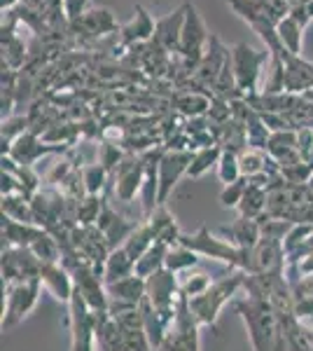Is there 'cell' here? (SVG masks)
Instances as JSON below:
<instances>
[{"mask_svg":"<svg viewBox=\"0 0 313 351\" xmlns=\"http://www.w3.org/2000/svg\"><path fill=\"white\" fill-rule=\"evenodd\" d=\"M234 307L246 324L253 351H286L278 314L269 302L246 295L243 300H236Z\"/></svg>","mask_w":313,"mask_h":351,"instance_id":"obj_1","label":"cell"},{"mask_svg":"<svg viewBox=\"0 0 313 351\" xmlns=\"http://www.w3.org/2000/svg\"><path fill=\"white\" fill-rule=\"evenodd\" d=\"M243 284H246V271L231 269V271H227L225 276L215 279L203 295L192 298L190 309H192V314H195L197 324L201 328L206 326L210 330H215L222 307H225L229 300H234L238 291H243Z\"/></svg>","mask_w":313,"mask_h":351,"instance_id":"obj_2","label":"cell"},{"mask_svg":"<svg viewBox=\"0 0 313 351\" xmlns=\"http://www.w3.org/2000/svg\"><path fill=\"white\" fill-rule=\"evenodd\" d=\"M178 243H185L187 248H192L195 253L203 258H213V260H220V263L229 265L231 269H241L250 274L253 269V258H250V251H241L236 248L234 243H229L225 237L215 234L210 232L206 225H201L195 234H180V241Z\"/></svg>","mask_w":313,"mask_h":351,"instance_id":"obj_3","label":"cell"},{"mask_svg":"<svg viewBox=\"0 0 313 351\" xmlns=\"http://www.w3.org/2000/svg\"><path fill=\"white\" fill-rule=\"evenodd\" d=\"M183 8H185V21H183V36H180L178 56H180V71H183L185 77L190 80V77L195 75L197 66L201 64L203 54H206L210 33L192 0H185Z\"/></svg>","mask_w":313,"mask_h":351,"instance_id":"obj_4","label":"cell"},{"mask_svg":"<svg viewBox=\"0 0 313 351\" xmlns=\"http://www.w3.org/2000/svg\"><path fill=\"white\" fill-rule=\"evenodd\" d=\"M271 52L269 49H253L248 43H236L231 47V68H234L236 89L241 99L260 94V75L262 68L269 64Z\"/></svg>","mask_w":313,"mask_h":351,"instance_id":"obj_5","label":"cell"},{"mask_svg":"<svg viewBox=\"0 0 313 351\" xmlns=\"http://www.w3.org/2000/svg\"><path fill=\"white\" fill-rule=\"evenodd\" d=\"M42 288L45 286L40 279H26L21 284H3V332L14 330L38 307Z\"/></svg>","mask_w":313,"mask_h":351,"instance_id":"obj_6","label":"cell"},{"mask_svg":"<svg viewBox=\"0 0 313 351\" xmlns=\"http://www.w3.org/2000/svg\"><path fill=\"white\" fill-rule=\"evenodd\" d=\"M147 300L152 302V307L159 311V316L164 319L166 328H171L175 319L180 302V279L175 271L162 269L155 276L147 279Z\"/></svg>","mask_w":313,"mask_h":351,"instance_id":"obj_7","label":"cell"},{"mask_svg":"<svg viewBox=\"0 0 313 351\" xmlns=\"http://www.w3.org/2000/svg\"><path fill=\"white\" fill-rule=\"evenodd\" d=\"M199 328L201 326L197 324L190 309V298L180 295L175 319L157 351H199Z\"/></svg>","mask_w":313,"mask_h":351,"instance_id":"obj_8","label":"cell"},{"mask_svg":"<svg viewBox=\"0 0 313 351\" xmlns=\"http://www.w3.org/2000/svg\"><path fill=\"white\" fill-rule=\"evenodd\" d=\"M68 328H71V351H96L94 311L77 291L68 302Z\"/></svg>","mask_w":313,"mask_h":351,"instance_id":"obj_9","label":"cell"},{"mask_svg":"<svg viewBox=\"0 0 313 351\" xmlns=\"http://www.w3.org/2000/svg\"><path fill=\"white\" fill-rule=\"evenodd\" d=\"M227 56H229V49L222 45V40L218 36H213V33H210L206 54H203L201 64L197 66L195 75L187 80V84H190L192 89H201V92L213 94V87H215V82H218L222 68H225Z\"/></svg>","mask_w":313,"mask_h":351,"instance_id":"obj_10","label":"cell"},{"mask_svg":"<svg viewBox=\"0 0 313 351\" xmlns=\"http://www.w3.org/2000/svg\"><path fill=\"white\" fill-rule=\"evenodd\" d=\"M115 176V195L119 202L129 204L143 192L145 183V160L143 155L136 152H127L124 160L119 162V167L112 171Z\"/></svg>","mask_w":313,"mask_h":351,"instance_id":"obj_11","label":"cell"},{"mask_svg":"<svg viewBox=\"0 0 313 351\" xmlns=\"http://www.w3.org/2000/svg\"><path fill=\"white\" fill-rule=\"evenodd\" d=\"M195 150H166L159 160V206H166L171 192L180 183V178L187 176V169L192 164Z\"/></svg>","mask_w":313,"mask_h":351,"instance_id":"obj_12","label":"cell"},{"mask_svg":"<svg viewBox=\"0 0 313 351\" xmlns=\"http://www.w3.org/2000/svg\"><path fill=\"white\" fill-rule=\"evenodd\" d=\"M42 260L33 256L31 248H3V284H21L26 279H40Z\"/></svg>","mask_w":313,"mask_h":351,"instance_id":"obj_13","label":"cell"},{"mask_svg":"<svg viewBox=\"0 0 313 351\" xmlns=\"http://www.w3.org/2000/svg\"><path fill=\"white\" fill-rule=\"evenodd\" d=\"M283 59V66H286V92L288 94H306L313 87V64L306 61L301 54H292L288 52L286 47L276 52Z\"/></svg>","mask_w":313,"mask_h":351,"instance_id":"obj_14","label":"cell"},{"mask_svg":"<svg viewBox=\"0 0 313 351\" xmlns=\"http://www.w3.org/2000/svg\"><path fill=\"white\" fill-rule=\"evenodd\" d=\"M68 31L71 33H82L84 38H103V36H119V31H122V26L115 21V16H112L110 10L105 8H92L84 16H79L77 21H73L71 26H68Z\"/></svg>","mask_w":313,"mask_h":351,"instance_id":"obj_15","label":"cell"},{"mask_svg":"<svg viewBox=\"0 0 313 351\" xmlns=\"http://www.w3.org/2000/svg\"><path fill=\"white\" fill-rule=\"evenodd\" d=\"M138 225L140 223H136V220H129V218L119 216L115 208L105 202V206H103V211H101V218H99V223H96V228H99L101 234L105 237L110 251H115V248L124 246V241L134 234V230L138 228Z\"/></svg>","mask_w":313,"mask_h":351,"instance_id":"obj_16","label":"cell"},{"mask_svg":"<svg viewBox=\"0 0 313 351\" xmlns=\"http://www.w3.org/2000/svg\"><path fill=\"white\" fill-rule=\"evenodd\" d=\"M250 258H253V269H250V274L286 271V248H283V241L262 237L258 241V246L250 251Z\"/></svg>","mask_w":313,"mask_h":351,"instance_id":"obj_17","label":"cell"},{"mask_svg":"<svg viewBox=\"0 0 313 351\" xmlns=\"http://www.w3.org/2000/svg\"><path fill=\"white\" fill-rule=\"evenodd\" d=\"M155 33H157V19H152L150 12H147L143 5H136V16L129 21V24L122 26L119 40H122L124 47L147 45V43L155 40Z\"/></svg>","mask_w":313,"mask_h":351,"instance_id":"obj_18","label":"cell"},{"mask_svg":"<svg viewBox=\"0 0 313 351\" xmlns=\"http://www.w3.org/2000/svg\"><path fill=\"white\" fill-rule=\"evenodd\" d=\"M110 304H124V307H140L147 298V281L138 274H131L127 279H119L115 284H105Z\"/></svg>","mask_w":313,"mask_h":351,"instance_id":"obj_19","label":"cell"},{"mask_svg":"<svg viewBox=\"0 0 313 351\" xmlns=\"http://www.w3.org/2000/svg\"><path fill=\"white\" fill-rule=\"evenodd\" d=\"M40 281H42L45 291H49L59 302H71L75 284H73V274L61 263H45L40 269Z\"/></svg>","mask_w":313,"mask_h":351,"instance_id":"obj_20","label":"cell"},{"mask_svg":"<svg viewBox=\"0 0 313 351\" xmlns=\"http://www.w3.org/2000/svg\"><path fill=\"white\" fill-rule=\"evenodd\" d=\"M56 150H61V148L45 143L42 136H38L36 132H26L24 136H19V138L14 141V145L10 148L8 155L12 157L14 162L24 164V167H33L42 155H49V152H56Z\"/></svg>","mask_w":313,"mask_h":351,"instance_id":"obj_21","label":"cell"},{"mask_svg":"<svg viewBox=\"0 0 313 351\" xmlns=\"http://www.w3.org/2000/svg\"><path fill=\"white\" fill-rule=\"evenodd\" d=\"M218 234L225 237L227 241L234 243L241 251H253V248L258 246V241L262 239V230H260L258 220H250L243 216H238L231 225H222L218 230Z\"/></svg>","mask_w":313,"mask_h":351,"instance_id":"obj_22","label":"cell"},{"mask_svg":"<svg viewBox=\"0 0 313 351\" xmlns=\"http://www.w3.org/2000/svg\"><path fill=\"white\" fill-rule=\"evenodd\" d=\"M183 21H185V8L180 5L175 12H171L162 19H157V33L155 43L164 47L168 54L180 52V36H183Z\"/></svg>","mask_w":313,"mask_h":351,"instance_id":"obj_23","label":"cell"},{"mask_svg":"<svg viewBox=\"0 0 313 351\" xmlns=\"http://www.w3.org/2000/svg\"><path fill=\"white\" fill-rule=\"evenodd\" d=\"M145 223L150 225L152 234H155V241H162V243H166V246H175V243L180 241L183 232H180L173 213H171L166 206H157L155 213H152L150 218H145Z\"/></svg>","mask_w":313,"mask_h":351,"instance_id":"obj_24","label":"cell"},{"mask_svg":"<svg viewBox=\"0 0 313 351\" xmlns=\"http://www.w3.org/2000/svg\"><path fill=\"white\" fill-rule=\"evenodd\" d=\"M213 99L215 96L210 92H201V89H185V92H180L178 96H175L173 104H175V110L190 120V117H206Z\"/></svg>","mask_w":313,"mask_h":351,"instance_id":"obj_25","label":"cell"},{"mask_svg":"<svg viewBox=\"0 0 313 351\" xmlns=\"http://www.w3.org/2000/svg\"><path fill=\"white\" fill-rule=\"evenodd\" d=\"M42 228L33 223H19V220L3 216V243L14 248H31V243L38 239ZM3 246V248H5Z\"/></svg>","mask_w":313,"mask_h":351,"instance_id":"obj_26","label":"cell"},{"mask_svg":"<svg viewBox=\"0 0 313 351\" xmlns=\"http://www.w3.org/2000/svg\"><path fill=\"white\" fill-rule=\"evenodd\" d=\"M266 202H269V190L264 185L250 180L243 202L238 204V216L250 218V220H260L266 213Z\"/></svg>","mask_w":313,"mask_h":351,"instance_id":"obj_27","label":"cell"},{"mask_svg":"<svg viewBox=\"0 0 313 351\" xmlns=\"http://www.w3.org/2000/svg\"><path fill=\"white\" fill-rule=\"evenodd\" d=\"M131 274H136V260L129 256L127 248L119 246L115 251H110V256L105 260V267H103L105 284H115V281L127 279Z\"/></svg>","mask_w":313,"mask_h":351,"instance_id":"obj_28","label":"cell"},{"mask_svg":"<svg viewBox=\"0 0 313 351\" xmlns=\"http://www.w3.org/2000/svg\"><path fill=\"white\" fill-rule=\"evenodd\" d=\"M168 248L166 243H162V241H155L150 246V251L145 253L143 258L136 263V274L138 276H143V279L147 281L150 276H155L157 271H162V269H166V253H168Z\"/></svg>","mask_w":313,"mask_h":351,"instance_id":"obj_29","label":"cell"},{"mask_svg":"<svg viewBox=\"0 0 313 351\" xmlns=\"http://www.w3.org/2000/svg\"><path fill=\"white\" fill-rule=\"evenodd\" d=\"M140 314H143V326H145V332H147V339H150L152 349H159L168 332L166 324H164V319L159 316V311L152 307V302L147 298L140 302Z\"/></svg>","mask_w":313,"mask_h":351,"instance_id":"obj_30","label":"cell"},{"mask_svg":"<svg viewBox=\"0 0 313 351\" xmlns=\"http://www.w3.org/2000/svg\"><path fill=\"white\" fill-rule=\"evenodd\" d=\"M222 157V145H208V148H199L192 155V164L187 169V178H201L213 167H218Z\"/></svg>","mask_w":313,"mask_h":351,"instance_id":"obj_31","label":"cell"},{"mask_svg":"<svg viewBox=\"0 0 313 351\" xmlns=\"http://www.w3.org/2000/svg\"><path fill=\"white\" fill-rule=\"evenodd\" d=\"M238 164H241V173L246 176V178H264L269 155H266V150L246 148L238 152ZM266 183H269V180H266Z\"/></svg>","mask_w":313,"mask_h":351,"instance_id":"obj_32","label":"cell"},{"mask_svg":"<svg viewBox=\"0 0 313 351\" xmlns=\"http://www.w3.org/2000/svg\"><path fill=\"white\" fill-rule=\"evenodd\" d=\"M276 33L278 40H281L283 47L292 54H301V38H304V26H299L292 16H283L276 24Z\"/></svg>","mask_w":313,"mask_h":351,"instance_id":"obj_33","label":"cell"},{"mask_svg":"<svg viewBox=\"0 0 313 351\" xmlns=\"http://www.w3.org/2000/svg\"><path fill=\"white\" fill-rule=\"evenodd\" d=\"M197 265H199V253L187 248L185 243H175V246L168 248L166 269L175 271V274H183V271H190L192 267H197Z\"/></svg>","mask_w":313,"mask_h":351,"instance_id":"obj_34","label":"cell"},{"mask_svg":"<svg viewBox=\"0 0 313 351\" xmlns=\"http://www.w3.org/2000/svg\"><path fill=\"white\" fill-rule=\"evenodd\" d=\"M3 216L5 218H12V220H19V223H33V206H31V199L24 195H8L3 197Z\"/></svg>","mask_w":313,"mask_h":351,"instance_id":"obj_35","label":"cell"},{"mask_svg":"<svg viewBox=\"0 0 313 351\" xmlns=\"http://www.w3.org/2000/svg\"><path fill=\"white\" fill-rule=\"evenodd\" d=\"M155 243V234H152L150 225L147 223H140L138 228L134 230V234L129 237L127 241H124V248H127V253L131 258L138 263L140 258L145 256L147 251H150V246Z\"/></svg>","mask_w":313,"mask_h":351,"instance_id":"obj_36","label":"cell"},{"mask_svg":"<svg viewBox=\"0 0 313 351\" xmlns=\"http://www.w3.org/2000/svg\"><path fill=\"white\" fill-rule=\"evenodd\" d=\"M31 251L42 263H61V246L56 241V237L47 230L40 232L38 239L31 243Z\"/></svg>","mask_w":313,"mask_h":351,"instance_id":"obj_37","label":"cell"},{"mask_svg":"<svg viewBox=\"0 0 313 351\" xmlns=\"http://www.w3.org/2000/svg\"><path fill=\"white\" fill-rule=\"evenodd\" d=\"M105 199L101 195H87L77 204V225L79 228H94L101 218Z\"/></svg>","mask_w":313,"mask_h":351,"instance_id":"obj_38","label":"cell"},{"mask_svg":"<svg viewBox=\"0 0 313 351\" xmlns=\"http://www.w3.org/2000/svg\"><path fill=\"white\" fill-rule=\"evenodd\" d=\"M31 132V117L28 115H12L3 120V155H8L10 148L19 136Z\"/></svg>","mask_w":313,"mask_h":351,"instance_id":"obj_39","label":"cell"},{"mask_svg":"<svg viewBox=\"0 0 313 351\" xmlns=\"http://www.w3.org/2000/svg\"><path fill=\"white\" fill-rule=\"evenodd\" d=\"M246 134H248V148H258V150H266L271 138L269 127L264 124V120L253 110V115L246 120Z\"/></svg>","mask_w":313,"mask_h":351,"instance_id":"obj_40","label":"cell"},{"mask_svg":"<svg viewBox=\"0 0 313 351\" xmlns=\"http://www.w3.org/2000/svg\"><path fill=\"white\" fill-rule=\"evenodd\" d=\"M108 176H110V171H108L103 164H99V162L82 167V180H84V190H87V195H101V192L105 190Z\"/></svg>","mask_w":313,"mask_h":351,"instance_id":"obj_41","label":"cell"},{"mask_svg":"<svg viewBox=\"0 0 313 351\" xmlns=\"http://www.w3.org/2000/svg\"><path fill=\"white\" fill-rule=\"evenodd\" d=\"M313 234V225L311 223H292V228L288 230L286 239H283V248H286V258L297 253L299 248L306 246V241Z\"/></svg>","mask_w":313,"mask_h":351,"instance_id":"obj_42","label":"cell"},{"mask_svg":"<svg viewBox=\"0 0 313 351\" xmlns=\"http://www.w3.org/2000/svg\"><path fill=\"white\" fill-rule=\"evenodd\" d=\"M215 169H218V178L225 185H231V183H236L238 178H243L241 164H238V155H236V152H231V150L222 148V157H220V162H218V167H215Z\"/></svg>","mask_w":313,"mask_h":351,"instance_id":"obj_43","label":"cell"},{"mask_svg":"<svg viewBox=\"0 0 313 351\" xmlns=\"http://www.w3.org/2000/svg\"><path fill=\"white\" fill-rule=\"evenodd\" d=\"M210 276L206 274V271H187L185 274V279L180 281V295H185V298H199V295H203V293L210 288Z\"/></svg>","mask_w":313,"mask_h":351,"instance_id":"obj_44","label":"cell"},{"mask_svg":"<svg viewBox=\"0 0 313 351\" xmlns=\"http://www.w3.org/2000/svg\"><path fill=\"white\" fill-rule=\"evenodd\" d=\"M248 185H250V178H246V176L238 178L236 183L225 185V190L220 192V204L225 208H238V204L243 202V195H246Z\"/></svg>","mask_w":313,"mask_h":351,"instance_id":"obj_45","label":"cell"},{"mask_svg":"<svg viewBox=\"0 0 313 351\" xmlns=\"http://www.w3.org/2000/svg\"><path fill=\"white\" fill-rule=\"evenodd\" d=\"M290 16H292L299 26L306 28L313 19V0H297V3L290 8Z\"/></svg>","mask_w":313,"mask_h":351,"instance_id":"obj_46","label":"cell"},{"mask_svg":"<svg viewBox=\"0 0 313 351\" xmlns=\"http://www.w3.org/2000/svg\"><path fill=\"white\" fill-rule=\"evenodd\" d=\"M92 8V0H64V12L68 16V24L77 21L79 16H84Z\"/></svg>","mask_w":313,"mask_h":351,"instance_id":"obj_47","label":"cell"},{"mask_svg":"<svg viewBox=\"0 0 313 351\" xmlns=\"http://www.w3.org/2000/svg\"><path fill=\"white\" fill-rule=\"evenodd\" d=\"M21 3H24V0H0V10L8 12V10H14L16 5H21Z\"/></svg>","mask_w":313,"mask_h":351,"instance_id":"obj_48","label":"cell"},{"mask_svg":"<svg viewBox=\"0 0 313 351\" xmlns=\"http://www.w3.org/2000/svg\"><path fill=\"white\" fill-rule=\"evenodd\" d=\"M306 337H309V344H311V349H313V328H306Z\"/></svg>","mask_w":313,"mask_h":351,"instance_id":"obj_49","label":"cell"},{"mask_svg":"<svg viewBox=\"0 0 313 351\" xmlns=\"http://www.w3.org/2000/svg\"><path fill=\"white\" fill-rule=\"evenodd\" d=\"M301 96H306V99H309V101H313V87L309 89V92H306V94H301Z\"/></svg>","mask_w":313,"mask_h":351,"instance_id":"obj_50","label":"cell"},{"mask_svg":"<svg viewBox=\"0 0 313 351\" xmlns=\"http://www.w3.org/2000/svg\"><path fill=\"white\" fill-rule=\"evenodd\" d=\"M311 351H313V349H311Z\"/></svg>","mask_w":313,"mask_h":351,"instance_id":"obj_51","label":"cell"}]
</instances>
